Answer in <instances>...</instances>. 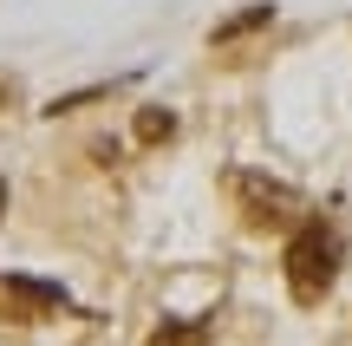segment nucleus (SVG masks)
Returning <instances> with one entry per match:
<instances>
[{
	"mask_svg": "<svg viewBox=\"0 0 352 346\" xmlns=\"http://www.w3.org/2000/svg\"><path fill=\"white\" fill-rule=\"evenodd\" d=\"M333 274H340V235L327 222H300L287 242V294L300 307H320L333 294Z\"/></svg>",
	"mask_w": 352,
	"mask_h": 346,
	"instance_id": "obj_1",
	"label": "nucleus"
},
{
	"mask_svg": "<svg viewBox=\"0 0 352 346\" xmlns=\"http://www.w3.org/2000/svg\"><path fill=\"white\" fill-rule=\"evenodd\" d=\"M228 196L241 203V216H248V229H280V222H300L307 216V196L294 190V183L267 177V170H228Z\"/></svg>",
	"mask_w": 352,
	"mask_h": 346,
	"instance_id": "obj_2",
	"label": "nucleus"
},
{
	"mask_svg": "<svg viewBox=\"0 0 352 346\" xmlns=\"http://www.w3.org/2000/svg\"><path fill=\"white\" fill-rule=\"evenodd\" d=\"M0 307H7V321H46L65 307V288L33 281V274H0Z\"/></svg>",
	"mask_w": 352,
	"mask_h": 346,
	"instance_id": "obj_3",
	"label": "nucleus"
},
{
	"mask_svg": "<svg viewBox=\"0 0 352 346\" xmlns=\"http://www.w3.org/2000/svg\"><path fill=\"white\" fill-rule=\"evenodd\" d=\"M267 20H274V0H254V7H241V13H228V20H215V26H209V46H235V39L261 33Z\"/></svg>",
	"mask_w": 352,
	"mask_h": 346,
	"instance_id": "obj_4",
	"label": "nucleus"
},
{
	"mask_svg": "<svg viewBox=\"0 0 352 346\" xmlns=\"http://www.w3.org/2000/svg\"><path fill=\"white\" fill-rule=\"evenodd\" d=\"M131 138H138V144H170L176 138V111H170V105H138Z\"/></svg>",
	"mask_w": 352,
	"mask_h": 346,
	"instance_id": "obj_5",
	"label": "nucleus"
},
{
	"mask_svg": "<svg viewBox=\"0 0 352 346\" xmlns=\"http://www.w3.org/2000/svg\"><path fill=\"white\" fill-rule=\"evenodd\" d=\"M209 340V321H196V327H157L151 346H202Z\"/></svg>",
	"mask_w": 352,
	"mask_h": 346,
	"instance_id": "obj_6",
	"label": "nucleus"
},
{
	"mask_svg": "<svg viewBox=\"0 0 352 346\" xmlns=\"http://www.w3.org/2000/svg\"><path fill=\"white\" fill-rule=\"evenodd\" d=\"M98 98H111V85H85V91H65V98H52L46 111L59 118V111H85V105H98Z\"/></svg>",
	"mask_w": 352,
	"mask_h": 346,
	"instance_id": "obj_7",
	"label": "nucleus"
},
{
	"mask_svg": "<svg viewBox=\"0 0 352 346\" xmlns=\"http://www.w3.org/2000/svg\"><path fill=\"white\" fill-rule=\"evenodd\" d=\"M0 216H7V177H0Z\"/></svg>",
	"mask_w": 352,
	"mask_h": 346,
	"instance_id": "obj_8",
	"label": "nucleus"
}]
</instances>
